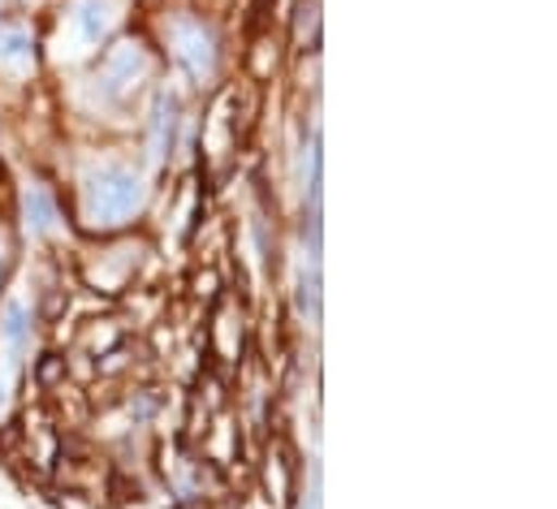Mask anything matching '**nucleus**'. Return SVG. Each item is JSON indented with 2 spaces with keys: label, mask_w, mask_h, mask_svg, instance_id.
I'll return each instance as SVG.
<instances>
[{
  "label": "nucleus",
  "mask_w": 557,
  "mask_h": 509,
  "mask_svg": "<svg viewBox=\"0 0 557 509\" xmlns=\"http://www.w3.org/2000/svg\"><path fill=\"white\" fill-rule=\"evenodd\" d=\"M143 203H147V182L126 164H96L83 182V212L96 229L126 225L131 216H139Z\"/></svg>",
  "instance_id": "1"
},
{
  "label": "nucleus",
  "mask_w": 557,
  "mask_h": 509,
  "mask_svg": "<svg viewBox=\"0 0 557 509\" xmlns=\"http://www.w3.org/2000/svg\"><path fill=\"white\" fill-rule=\"evenodd\" d=\"M117 22H122V0H74L61 26V57L96 52Z\"/></svg>",
  "instance_id": "2"
},
{
  "label": "nucleus",
  "mask_w": 557,
  "mask_h": 509,
  "mask_svg": "<svg viewBox=\"0 0 557 509\" xmlns=\"http://www.w3.org/2000/svg\"><path fill=\"white\" fill-rule=\"evenodd\" d=\"M164 30H169V44H173V57L182 61V70L195 83H212L216 78V65H221V52H216L212 30L203 22H195V17H173Z\"/></svg>",
  "instance_id": "3"
},
{
  "label": "nucleus",
  "mask_w": 557,
  "mask_h": 509,
  "mask_svg": "<svg viewBox=\"0 0 557 509\" xmlns=\"http://www.w3.org/2000/svg\"><path fill=\"white\" fill-rule=\"evenodd\" d=\"M147 74H151V57L143 52L139 44H117L104 57V65H100L96 87H100L104 100H126V96H135V87H139Z\"/></svg>",
  "instance_id": "4"
},
{
  "label": "nucleus",
  "mask_w": 557,
  "mask_h": 509,
  "mask_svg": "<svg viewBox=\"0 0 557 509\" xmlns=\"http://www.w3.org/2000/svg\"><path fill=\"white\" fill-rule=\"evenodd\" d=\"M298 307L307 324L320 320V229L315 225H311V247H302V259H298Z\"/></svg>",
  "instance_id": "5"
},
{
  "label": "nucleus",
  "mask_w": 557,
  "mask_h": 509,
  "mask_svg": "<svg viewBox=\"0 0 557 509\" xmlns=\"http://www.w3.org/2000/svg\"><path fill=\"white\" fill-rule=\"evenodd\" d=\"M22 216H26V234H30V238H52V234L61 229L57 203H52V195H48L39 182H30V186L22 190Z\"/></svg>",
  "instance_id": "6"
},
{
  "label": "nucleus",
  "mask_w": 557,
  "mask_h": 509,
  "mask_svg": "<svg viewBox=\"0 0 557 509\" xmlns=\"http://www.w3.org/2000/svg\"><path fill=\"white\" fill-rule=\"evenodd\" d=\"M30 65H35L30 30H22V26H4V30H0V70H9V74H26Z\"/></svg>",
  "instance_id": "7"
},
{
  "label": "nucleus",
  "mask_w": 557,
  "mask_h": 509,
  "mask_svg": "<svg viewBox=\"0 0 557 509\" xmlns=\"http://www.w3.org/2000/svg\"><path fill=\"white\" fill-rule=\"evenodd\" d=\"M0 337H4V350L17 359L26 346H30V315H26V302L22 298H9L4 307V324H0ZM9 359V363H13Z\"/></svg>",
  "instance_id": "8"
},
{
  "label": "nucleus",
  "mask_w": 557,
  "mask_h": 509,
  "mask_svg": "<svg viewBox=\"0 0 557 509\" xmlns=\"http://www.w3.org/2000/svg\"><path fill=\"white\" fill-rule=\"evenodd\" d=\"M169 138H173V96L169 91H160L156 96V113H151V164H160L164 160V151H169Z\"/></svg>",
  "instance_id": "9"
},
{
  "label": "nucleus",
  "mask_w": 557,
  "mask_h": 509,
  "mask_svg": "<svg viewBox=\"0 0 557 509\" xmlns=\"http://www.w3.org/2000/svg\"><path fill=\"white\" fill-rule=\"evenodd\" d=\"M302 509H320V467L311 462L307 471V488H302Z\"/></svg>",
  "instance_id": "10"
},
{
  "label": "nucleus",
  "mask_w": 557,
  "mask_h": 509,
  "mask_svg": "<svg viewBox=\"0 0 557 509\" xmlns=\"http://www.w3.org/2000/svg\"><path fill=\"white\" fill-rule=\"evenodd\" d=\"M9 384H13V368H0V410L9 406Z\"/></svg>",
  "instance_id": "11"
},
{
  "label": "nucleus",
  "mask_w": 557,
  "mask_h": 509,
  "mask_svg": "<svg viewBox=\"0 0 557 509\" xmlns=\"http://www.w3.org/2000/svg\"><path fill=\"white\" fill-rule=\"evenodd\" d=\"M0 9H4V0H0Z\"/></svg>",
  "instance_id": "12"
}]
</instances>
